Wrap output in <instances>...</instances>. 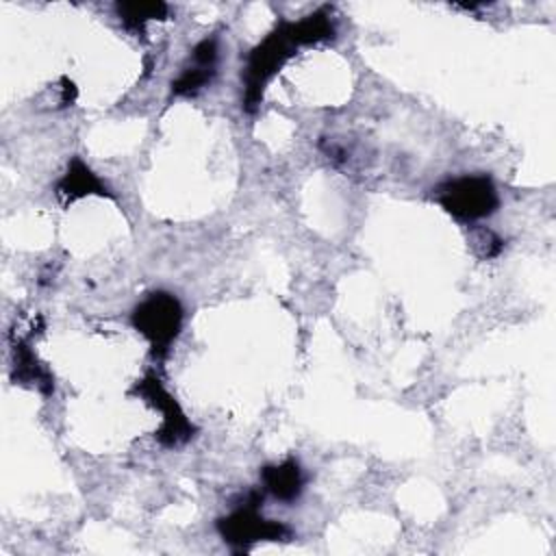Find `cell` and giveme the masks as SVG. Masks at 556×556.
I'll use <instances>...</instances> for the list:
<instances>
[{"instance_id":"cell-2","label":"cell","mask_w":556,"mask_h":556,"mask_svg":"<svg viewBox=\"0 0 556 556\" xmlns=\"http://www.w3.org/2000/svg\"><path fill=\"white\" fill-rule=\"evenodd\" d=\"M182 304L174 293H148L130 313L132 328L150 343L154 358H165L182 328Z\"/></svg>"},{"instance_id":"cell-1","label":"cell","mask_w":556,"mask_h":556,"mask_svg":"<svg viewBox=\"0 0 556 556\" xmlns=\"http://www.w3.org/2000/svg\"><path fill=\"white\" fill-rule=\"evenodd\" d=\"M337 26L330 7H319L317 11L300 17L298 22L280 20L278 26L261 43H256L245 59V70L241 74L243 111L254 113L258 109L269 80L302 46L332 41Z\"/></svg>"},{"instance_id":"cell-3","label":"cell","mask_w":556,"mask_h":556,"mask_svg":"<svg viewBox=\"0 0 556 556\" xmlns=\"http://www.w3.org/2000/svg\"><path fill=\"white\" fill-rule=\"evenodd\" d=\"M434 200L458 222H480L500 206V195L486 174L447 178L434 187Z\"/></svg>"},{"instance_id":"cell-6","label":"cell","mask_w":556,"mask_h":556,"mask_svg":"<svg viewBox=\"0 0 556 556\" xmlns=\"http://www.w3.org/2000/svg\"><path fill=\"white\" fill-rule=\"evenodd\" d=\"M217 56H219V48L213 37L195 43V48L191 50L189 63L180 70L178 78L172 80V93L195 96L200 89H204L217 72Z\"/></svg>"},{"instance_id":"cell-7","label":"cell","mask_w":556,"mask_h":556,"mask_svg":"<svg viewBox=\"0 0 556 556\" xmlns=\"http://www.w3.org/2000/svg\"><path fill=\"white\" fill-rule=\"evenodd\" d=\"M54 191L63 204H70L85 195H111L106 185L91 172V167L80 156H74L67 163V169L59 178Z\"/></svg>"},{"instance_id":"cell-9","label":"cell","mask_w":556,"mask_h":556,"mask_svg":"<svg viewBox=\"0 0 556 556\" xmlns=\"http://www.w3.org/2000/svg\"><path fill=\"white\" fill-rule=\"evenodd\" d=\"M261 480L265 489L280 502H295L304 486L302 467L295 458H287L278 465H267L261 471Z\"/></svg>"},{"instance_id":"cell-5","label":"cell","mask_w":556,"mask_h":556,"mask_svg":"<svg viewBox=\"0 0 556 556\" xmlns=\"http://www.w3.org/2000/svg\"><path fill=\"white\" fill-rule=\"evenodd\" d=\"M132 395L141 397L156 410H161L163 421L156 432V441L163 447H176L187 443L195 434V426L187 419L180 404L174 400V395L163 387L161 378L154 371H148L135 387L130 389Z\"/></svg>"},{"instance_id":"cell-10","label":"cell","mask_w":556,"mask_h":556,"mask_svg":"<svg viewBox=\"0 0 556 556\" xmlns=\"http://www.w3.org/2000/svg\"><path fill=\"white\" fill-rule=\"evenodd\" d=\"M115 13L122 20L124 28L132 33H143L150 20H165L169 7L165 2H119L115 4Z\"/></svg>"},{"instance_id":"cell-8","label":"cell","mask_w":556,"mask_h":556,"mask_svg":"<svg viewBox=\"0 0 556 556\" xmlns=\"http://www.w3.org/2000/svg\"><path fill=\"white\" fill-rule=\"evenodd\" d=\"M13 378L20 384H30L43 395H50L54 391V378L50 369L37 358L26 341L13 343Z\"/></svg>"},{"instance_id":"cell-4","label":"cell","mask_w":556,"mask_h":556,"mask_svg":"<svg viewBox=\"0 0 556 556\" xmlns=\"http://www.w3.org/2000/svg\"><path fill=\"white\" fill-rule=\"evenodd\" d=\"M261 502L263 493L254 489L241 500L239 508H235L228 517H222L217 521V530L224 536V541L239 547H248L256 541H287L291 536L289 526L258 515Z\"/></svg>"},{"instance_id":"cell-11","label":"cell","mask_w":556,"mask_h":556,"mask_svg":"<svg viewBox=\"0 0 556 556\" xmlns=\"http://www.w3.org/2000/svg\"><path fill=\"white\" fill-rule=\"evenodd\" d=\"M471 243H473V248H476V252H478L480 258H493V256H497V254L502 252V248H504V241H502L495 232L484 230V228H478V230L473 232Z\"/></svg>"}]
</instances>
